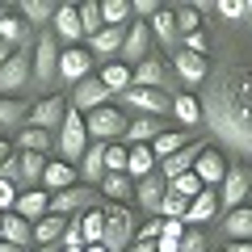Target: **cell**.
Listing matches in <instances>:
<instances>
[{
    "label": "cell",
    "instance_id": "3",
    "mask_svg": "<svg viewBox=\"0 0 252 252\" xmlns=\"http://www.w3.org/2000/svg\"><path fill=\"white\" fill-rule=\"evenodd\" d=\"M84 126H89V135L97 139V143H118V139H126V118L118 105H101L93 109V114H84Z\"/></svg>",
    "mask_w": 252,
    "mask_h": 252
},
{
    "label": "cell",
    "instance_id": "38",
    "mask_svg": "<svg viewBox=\"0 0 252 252\" xmlns=\"http://www.w3.org/2000/svg\"><path fill=\"white\" fill-rule=\"evenodd\" d=\"M172 114L181 118V122L185 126H198L202 122V109H198V97H189V93H172Z\"/></svg>",
    "mask_w": 252,
    "mask_h": 252
},
{
    "label": "cell",
    "instance_id": "15",
    "mask_svg": "<svg viewBox=\"0 0 252 252\" xmlns=\"http://www.w3.org/2000/svg\"><path fill=\"white\" fill-rule=\"evenodd\" d=\"M122 101H126V105H135L139 118H160V114H168V105H172V97L152 93V89H135V84L122 93Z\"/></svg>",
    "mask_w": 252,
    "mask_h": 252
},
{
    "label": "cell",
    "instance_id": "60",
    "mask_svg": "<svg viewBox=\"0 0 252 252\" xmlns=\"http://www.w3.org/2000/svg\"><path fill=\"white\" fill-rule=\"evenodd\" d=\"M0 17H4V4H0Z\"/></svg>",
    "mask_w": 252,
    "mask_h": 252
},
{
    "label": "cell",
    "instance_id": "36",
    "mask_svg": "<svg viewBox=\"0 0 252 252\" xmlns=\"http://www.w3.org/2000/svg\"><path fill=\"white\" fill-rule=\"evenodd\" d=\"M80 172H84V181L105 177V143H89V152L80 156Z\"/></svg>",
    "mask_w": 252,
    "mask_h": 252
},
{
    "label": "cell",
    "instance_id": "49",
    "mask_svg": "<svg viewBox=\"0 0 252 252\" xmlns=\"http://www.w3.org/2000/svg\"><path fill=\"white\" fill-rule=\"evenodd\" d=\"M160 223H164V219H152V223L135 227V240H160Z\"/></svg>",
    "mask_w": 252,
    "mask_h": 252
},
{
    "label": "cell",
    "instance_id": "47",
    "mask_svg": "<svg viewBox=\"0 0 252 252\" xmlns=\"http://www.w3.org/2000/svg\"><path fill=\"white\" fill-rule=\"evenodd\" d=\"M105 172H126V147L105 143Z\"/></svg>",
    "mask_w": 252,
    "mask_h": 252
},
{
    "label": "cell",
    "instance_id": "23",
    "mask_svg": "<svg viewBox=\"0 0 252 252\" xmlns=\"http://www.w3.org/2000/svg\"><path fill=\"white\" fill-rule=\"evenodd\" d=\"M172 67H177V76L189 80V84H198V80L210 76V63L202 59V55H193V51H177V55H172Z\"/></svg>",
    "mask_w": 252,
    "mask_h": 252
},
{
    "label": "cell",
    "instance_id": "58",
    "mask_svg": "<svg viewBox=\"0 0 252 252\" xmlns=\"http://www.w3.org/2000/svg\"><path fill=\"white\" fill-rule=\"evenodd\" d=\"M38 252H55V248H38Z\"/></svg>",
    "mask_w": 252,
    "mask_h": 252
},
{
    "label": "cell",
    "instance_id": "9",
    "mask_svg": "<svg viewBox=\"0 0 252 252\" xmlns=\"http://www.w3.org/2000/svg\"><path fill=\"white\" fill-rule=\"evenodd\" d=\"M93 185H72V189H59L51 193V215H63V219H76L84 210H93Z\"/></svg>",
    "mask_w": 252,
    "mask_h": 252
},
{
    "label": "cell",
    "instance_id": "6",
    "mask_svg": "<svg viewBox=\"0 0 252 252\" xmlns=\"http://www.w3.org/2000/svg\"><path fill=\"white\" fill-rule=\"evenodd\" d=\"M59 147H63V156H67V164L80 160V156L89 152V126H84V114H76L72 105H67L63 126H59Z\"/></svg>",
    "mask_w": 252,
    "mask_h": 252
},
{
    "label": "cell",
    "instance_id": "50",
    "mask_svg": "<svg viewBox=\"0 0 252 252\" xmlns=\"http://www.w3.org/2000/svg\"><path fill=\"white\" fill-rule=\"evenodd\" d=\"M219 13H223V17H244V13H248V4H240V0H223V4H219Z\"/></svg>",
    "mask_w": 252,
    "mask_h": 252
},
{
    "label": "cell",
    "instance_id": "29",
    "mask_svg": "<svg viewBox=\"0 0 252 252\" xmlns=\"http://www.w3.org/2000/svg\"><path fill=\"white\" fill-rule=\"evenodd\" d=\"M13 164H17V181H26V185H42L46 156H34V152H17V156H13Z\"/></svg>",
    "mask_w": 252,
    "mask_h": 252
},
{
    "label": "cell",
    "instance_id": "11",
    "mask_svg": "<svg viewBox=\"0 0 252 252\" xmlns=\"http://www.w3.org/2000/svg\"><path fill=\"white\" fill-rule=\"evenodd\" d=\"M63 114H67V101H63V97H42L38 105H30L26 126H38V130L51 135L55 126H63Z\"/></svg>",
    "mask_w": 252,
    "mask_h": 252
},
{
    "label": "cell",
    "instance_id": "19",
    "mask_svg": "<svg viewBox=\"0 0 252 252\" xmlns=\"http://www.w3.org/2000/svg\"><path fill=\"white\" fill-rule=\"evenodd\" d=\"M164 193H168V181H164L160 172H152V177L135 181V202H139V206H143V210H160Z\"/></svg>",
    "mask_w": 252,
    "mask_h": 252
},
{
    "label": "cell",
    "instance_id": "51",
    "mask_svg": "<svg viewBox=\"0 0 252 252\" xmlns=\"http://www.w3.org/2000/svg\"><path fill=\"white\" fill-rule=\"evenodd\" d=\"M185 42H189L185 51H193V55H202V59H206V46H210V42H206V34H202V30H198V34H189Z\"/></svg>",
    "mask_w": 252,
    "mask_h": 252
},
{
    "label": "cell",
    "instance_id": "20",
    "mask_svg": "<svg viewBox=\"0 0 252 252\" xmlns=\"http://www.w3.org/2000/svg\"><path fill=\"white\" fill-rule=\"evenodd\" d=\"M72 185H76V164L46 160V168H42V189L46 193H59V189H72Z\"/></svg>",
    "mask_w": 252,
    "mask_h": 252
},
{
    "label": "cell",
    "instance_id": "42",
    "mask_svg": "<svg viewBox=\"0 0 252 252\" xmlns=\"http://www.w3.org/2000/svg\"><path fill=\"white\" fill-rule=\"evenodd\" d=\"M17 147H21V152H34V156H46L51 135H46V130H38V126H26V130L17 135Z\"/></svg>",
    "mask_w": 252,
    "mask_h": 252
},
{
    "label": "cell",
    "instance_id": "52",
    "mask_svg": "<svg viewBox=\"0 0 252 252\" xmlns=\"http://www.w3.org/2000/svg\"><path fill=\"white\" fill-rule=\"evenodd\" d=\"M223 252H252V244H240V240H231V244H227Z\"/></svg>",
    "mask_w": 252,
    "mask_h": 252
},
{
    "label": "cell",
    "instance_id": "25",
    "mask_svg": "<svg viewBox=\"0 0 252 252\" xmlns=\"http://www.w3.org/2000/svg\"><path fill=\"white\" fill-rule=\"evenodd\" d=\"M156 172V152L147 143H139V147H126V177L130 181H143V177H152Z\"/></svg>",
    "mask_w": 252,
    "mask_h": 252
},
{
    "label": "cell",
    "instance_id": "27",
    "mask_svg": "<svg viewBox=\"0 0 252 252\" xmlns=\"http://www.w3.org/2000/svg\"><path fill=\"white\" fill-rule=\"evenodd\" d=\"M164 130H168V126H164L160 118H135V122H126V139H130V147H139V143L152 147Z\"/></svg>",
    "mask_w": 252,
    "mask_h": 252
},
{
    "label": "cell",
    "instance_id": "17",
    "mask_svg": "<svg viewBox=\"0 0 252 252\" xmlns=\"http://www.w3.org/2000/svg\"><path fill=\"white\" fill-rule=\"evenodd\" d=\"M89 67H93V55L89 46H67V51H59V76L63 80H89Z\"/></svg>",
    "mask_w": 252,
    "mask_h": 252
},
{
    "label": "cell",
    "instance_id": "16",
    "mask_svg": "<svg viewBox=\"0 0 252 252\" xmlns=\"http://www.w3.org/2000/svg\"><path fill=\"white\" fill-rule=\"evenodd\" d=\"M101 105H109V93H105V84H101L97 76H89V80L76 84V93H72L76 114H93V109H101Z\"/></svg>",
    "mask_w": 252,
    "mask_h": 252
},
{
    "label": "cell",
    "instance_id": "59",
    "mask_svg": "<svg viewBox=\"0 0 252 252\" xmlns=\"http://www.w3.org/2000/svg\"><path fill=\"white\" fill-rule=\"evenodd\" d=\"M248 21H252V4H248Z\"/></svg>",
    "mask_w": 252,
    "mask_h": 252
},
{
    "label": "cell",
    "instance_id": "22",
    "mask_svg": "<svg viewBox=\"0 0 252 252\" xmlns=\"http://www.w3.org/2000/svg\"><path fill=\"white\" fill-rule=\"evenodd\" d=\"M63 231H67V219L46 210V215L34 223V244H38V248H55V244L63 240Z\"/></svg>",
    "mask_w": 252,
    "mask_h": 252
},
{
    "label": "cell",
    "instance_id": "39",
    "mask_svg": "<svg viewBox=\"0 0 252 252\" xmlns=\"http://www.w3.org/2000/svg\"><path fill=\"white\" fill-rule=\"evenodd\" d=\"M185 143H189V135H185V130H164V135L152 143V152H156V164H160V160H168V156H177Z\"/></svg>",
    "mask_w": 252,
    "mask_h": 252
},
{
    "label": "cell",
    "instance_id": "44",
    "mask_svg": "<svg viewBox=\"0 0 252 252\" xmlns=\"http://www.w3.org/2000/svg\"><path fill=\"white\" fill-rule=\"evenodd\" d=\"M185 210H189V198H181V193H164V202H160V215L164 219H181V223H185Z\"/></svg>",
    "mask_w": 252,
    "mask_h": 252
},
{
    "label": "cell",
    "instance_id": "45",
    "mask_svg": "<svg viewBox=\"0 0 252 252\" xmlns=\"http://www.w3.org/2000/svg\"><path fill=\"white\" fill-rule=\"evenodd\" d=\"M168 189H172V193H181V198H189V202H193V198H198V193H202V181L193 177V172H185V177L168 181Z\"/></svg>",
    "mask_w": 252,
    "mask_h": 252
},
{
    "label": "cell",
    "instance_id": "54",
    "mask_svg": "<svg viewBox=\"0 0 252 252\" xmlns=\"http://www.w3.org/2000/svg\"><path fill=\"white\" fill-rule=\"evenodd\" d=\"M9 55H13V51H9V46H4V42H0V63H4V59H9Z\"/></svg>",
    "mask_w": 252,
    "mask_h": 252
},
{
    "label": "cell",
    "instance_id": "5",
    "mask_svg": "<svg viewBox=\"0 0 252 252\" xmlns=\"http://www.w3.org/2000/svg\"><path fill=\"white\" fill-rule=\"evenodd\" d=\"M248 189H252V168H248L244 160L227 164V177H223V185H219V206H227V210L244 206Z\"/></svg>",
    "mask_w": 252,
    "mask_h": 252
},
{
    "label": "cell",
    "instance_id": "21",
    "mask_svg": "<svg viewBox=\"0 0 252 252\" xmlns=\"http://www.w3.org/2000/svg\"><path fill=\"white\" fill-rule=\"evenodd\" d=\"M46 210H51V193H46V189H30V193H17V206H13V215H21L26 223H38Z\"/></svg>",
    "mask_w": 252,
    "mask_h": 252
},
{
    "label": "cell",
    "instance_id": "57",
    "mask_svg": "<svg viewBox=\"0 0 252 252\" xmlns=\"http://www.w3.org/2000/svg\"><path fill=\"white\" fill-rule=\"evenodd\" d=\"M59 252H84V248H59Z\"/></svg>",
    "mask_w": 252,
    "mask_h": 252
},
{
    "label": "cell",
    "instance_id": "24",
    "mask_svg": "<svg viewBox=\"0 0 252 252\" xmlns=\"http://www.w3.org/2000/svg\"><path fill=\"white\" fill-rule=\"evenodd\" d=\"M122 38H126V26H105L101 34L89 38V55H97V59H109V55L122 51Z\"/></svg>",
    "mask_w": 252,
    "mask_h": 252
},
{
    "label": "cell",
    "instance_id": "10",
    "mask_svg": "<svg viewBox=\"0 0 252 252\" xmlns=\"http://www.w3.org/2000/svg\"><path fill=\"white\" fill-rule=\"evenodd\" d=\"M34 76L42 84L59 76V38H55L51 30H42V38L34 42Z\"/></svg>",
    "mask_w": 252,
    "mask_h": 252
},
{
    "label": "cell",
    "instance_id": "33",
    "mask_svg": "<svg viewBox=\"0 0 252 252\" xmlns=\"http://www.w3.org/2000/svg\"><path fill=\"white\" fill-rule=\"evenodd\" d=\"M55 9H59V4H51V0H21L17 4V13H21L26 26H46V21L55 17Z\"/></svg>",
    "mask_w": 252,
    "mask_h": 252
},
{
    "label": "cell",
    "instance_id": "4",
    "mask_svg": "<svg viewBox=\"0 0 252 252\" xmlns=\"http://www.w3.org/2000/svg\"><path fill=\"white\" fill-rule=\"evenodd\" d=\"M30 76H34V55H30V51H13L9 59L0 63V97L21 93L30 84Z\"/></svg>",
    "mask_w": 252,
    "mask_h": 252
},
{
    "label": "cell",
    "instance_id": "1",
    "mask_svg": "<svg viewBox=\"0 0 252 252\" xmlns=\"http://www.w3.org/2000/svg\"><path fill=\"white\" fill-rule=\"evenodd\" d=\"M198 109L227 147L252 156V63L219 67L210 76V93H202Z\"/></svg>",
    "mask_w": 252,
    "mask_h": 252
},
{
    "label": "cell",
    "instance_id": "34",
    "mask_svg": "<svg viewBox=\"0 0 252 252\" xmlns=\"http://www.w3.org/2000/svg\"><path fill=\"white\" fill-rule=\"evenodd\" d=\"M26 21H21V13L17 9H4V17H0V42L4 46H17V42H26Z\"/></svg>",
    "mask_w": 252,
    "mask_h": 252
},
{
    "label": "cell",
    "instance_id": "35",
    "mask_svg": "<svg viewBox=\"0 0 252 252\" xmlns=\"http://www.w3.org/2000/svg\"><path fill=\"white\" fill-rule=\"evenodd\" d=\"M101 231H105V215H101V210H84L80 215V244L84 248H97Z\"/></svg>",
    "mask_w": 252,
    "mask_h": 252
},
{
    "label": "cell",
    "instance_id": "32",
    "mask_svg": "<svg viewBox=\"0 0 252 252\" xmlns=\"http://www.w3.org/2000/svg\"><path fill=\"white\" fill-rule=\"evenodd\" d=\"M147 30H152V38H160L168 51H177V38L181 34H177V21H172V9H160L152 21H147Z\"/></svg>",
    "mask_w": 252,
    "mask_h": 252
},
{
    "label": "cell",
    "instance_id": "2",
    "mask_svg": "<svg viewBox=\"0 0 252 252\" xmlns=\"http://www.w3.org/2000/svg\"><path fill=\"white\" fill-rule=\"evenodd\" d=\"M101 215H105L101 248H105V252H126L130 244H135V215H130V206H118V202H109Z\"/></svg>",
    "mask_w": 252,
    "mask_h": 252
},
{
    "label": "cell",
    "instance_id": "43",
    "mask_svg": "<svg viewBox=\"0 0 252 252\" xmlns=\"http://www.w3.org/2000/svg\"><path fill=\"white\" fill-rule=\"evenodd\" d=\"M130 21V0H101V26H126Z\"/></svg>",
    "mask_w": 252,
    "mask_h": 252
},
{
    "label": "cell",
    "instance_id": "37",
    "mask_svg": "<svg viewBox=\"0 0 252 252\" xmlns=\"http://www.w3.org/2000/svg\"><path fill=\"white\" fill-rule=\"evenodd\" d=\"M172 21H177V34L189 38V34L202 30V9L198 4H177V9H172Z\"/></svg>",
    "mask_w": 252,
    "mask_h": 252
},
{
    "label": "cell",
    "instance_id": "56",
    "mask_svg": "<svg viewBox=\"0 0 252 252\" xmlns=\"http://www.w3.org/2000/svg\"><path fill=\"white\" fill-rule=\"evenodd\" d=\"M84 252H105V248H101V244H97V248H84Z\"/></svg>",
    "mask_w": 252,
    "mask_h": 252
},
{
    "label": "cell",
    "instance_id": "41",
    "mask_svg": "<svg viewBox=\"0 0 252 252\" xmlns=\"http://www.w3.org/2000/svg\"><path fill=\"white\" fill-rule=\"evenodd\" d=\"M76 9H80V30H84V38H93V34H101V4L97 0H80V4H76Z\"/></svg>",
    "mask_w": 252,
    "mask_h": 252
},
{
    "label": "cell",
    "instance_id": "13",
    "mask_svg": "<svg viewBox=\"0 0 252 252\" xmlns=\"http://www.w3.org/2000/svg\"><path fill=\"white\" fill-rule=\"evenodd\" d=\"M51 34L59 38V42H67V46H80V38H84V30H80V9H76V4H59L55 17H51Z\"/></svg>",
    "mask_w": 252,
    "mask_h": 252
},
{
    "label": "cell",
    "instance_id": "12",
    "mask_svg": "<svg viewBox=\"0 0 252 252\" xmlns=\"http://www.w3.org/2000/svg\"><path fill=\"white\" fill-rule=\"evenodd\" d=\"M227 156L223 152H215V147L206 143V152L198 156V164H193V177L202 181V189H215V185H223V177H227Z\"/></svg>",
    "mask_w": 252,
    "mask_h": 252
},
{
    "label": "cell",
    "instance_id": "31",
    "mask_svg": "<svg viewBox=\"0 0 252 252\" xmlns=\"http://www.w3.org/2000/svg\"><path fill=\"white\" fill-rule=\"evenodd\" d=\"M97 80L105 84V93H118V97H122V93L130 89V67H126V63H118V59H109L105 67H101Z\"/></svg>",
    "mask_w": 252,
    "mask_h": 252
},
{
    "label": "cell",
    "instance_id": "55",
    "mask_svg": "<svg viewBox=\"0 0 252 252\" xmlns=\"http://www.w3.org/2000/svg\"><path fill=\"white\" fill-rule=\"evenodd\" d=\"M0 252H21V248H13V244H0Z\"/></svg>",
    "mask_w": 252,
    "mask_h": 252
},
{
    "label": "cell",
    "instance_id": "28",
    "mask_svg": "<svg viewBox=\"0 0 252 252\" xmlns=\"http://www.w3.org/2000/svg\"><path fill=\"white\" fill-rule=\"evenodd\" d=\"M101 193H105L109 202H118V206H126V202L135 198V181L126 177V172H105V177H101Z\"/></svg>",
    "mask_w": 252,
    "mask_h": 252
},
{
    "label": "cell",
    "instance_id": "53",
    "mask_svg": "<svg viewBox=\"0 0 252 252\" xmlns=\"http://www.w3.org/2000/svg\"><path fill=\"white\" fill-rule=\"evenodd\" d=\"M9 160H13V152H9V143L0 139V164H9Z\"/></svg>",
    "mask_w": 252,
    "mask_h": 252
},
{
    "label": "cell",
    "instance_id": "7",
    "mask_svg": "<svg viewBox=\"0 0 252 252\" xmlns=\"http://www.w3.org/2000/svg\"><path fill=\"white\" fill-rule=\"evenodd\" d=\"M130 84H135V89H152V93H164V97H168V93H172V67H168L164 59H152V55H147L139 67H130Z\"/></svg>",
    "mask_w": 252,
    "mask_h": 252
},
{
    "label": "cell",
    "instance_id": "46",
    "mask_svg": "<svg viewBox=\"0 0 252 252\" xmlns=\"http://www.w3.org/2000/svg\"><path fill=\"white\" fill-rule=\"evenodd\" d=\"M177 252H206V231H198V227H185V235H181Z\"/></svg>",
    "mask_w": 252,
    "mask_h": 252
},
{
    "label": "cell",
    "instance_id": "18",
    "mask_svg": "<svg viewBox=\"0 0 252 252\" xmlns=\"http://www.w3.org/2000/svg\"><path fill=\"white\" fill-rule=\"evenodd\" d=\"M0 244H13V248L26 252V244H34V223H26L21 215L4 210L0 215Z\"/></svg>",
    "mask_w": 252,
    "mask_h": 252
},
{
    "label": "cell",
    "instance_id": "26",
    "mask_svg": "<svg viewBox=\"0 0 252 252\" xmlns=\"http://www.w3.org/2000/svg\"><path fill=\"white\" fill-rule=\"evenodd\" d=\"M215 215H219V189H202L198 198L189 202V210H185V227H193V223H210Z\"/></svg>",
    "mask_w": 252,
    "mask_h": 252
},
{
    "label": "cell",
    "instance_id": "30",
    "mask_svg": "<svg viewBox=\"0 0 252 252\" xmlns=\"http://www.w3.org/2000/svg\"><path fill=\"white\" fill-rule=\"evenodd\" d=\"M227 235L231 240H240V244H252V206H235V210H227Z\"/></svg>",
    "mask_w": 252,
    "mask_h": 252
},
{
    "label": "cell",
    "instance_id": "14",
    "mask_svg": "<svg viewBox=\"0 0 252 252\" xmlns=\"http://www.w3.org/2000/svg\"><path fill=\"white\" fill-rule=\"evenodd\" d=\"M206 152V143H198V139H189L185 147H181L177 156H168V160H160V177L164 181H177L185 177V172H193V164H198V156Z\"/></svg>",
    "mask_w": 252,
    "mask_h": 252
},
{
    "label": "cell",
    "instance_id": "40",
    "mask_svg": "<svg viewBox=\"0 0 252 252\" xmlns=\"http://www.w3.org/2000/svg\"><path fill=\"white\" fill-rule=\"evenodd\" d=\"M30 118V105L17 97H0V126H26Z\"/></svg>",
    "mask_w": 252,
    "mask_h": 252
},
{
    "label": "cell",
    "instance_id": "8",
    "mask_svg": "<svg viewBox=\"0 0 252 252\" xmlns=\"http://www.w3.org/2000/svg\"><path fill=\"white\" fill-rule=\"evenodd\" d=\"M147 51H152V30H147V21H126V38H122V51H118V63L139 67L147 59Z\"/></svg>",
    "mask_w": 252,
    "mask_h": 252
},
{
    "label": "cell",
    "instance_id": "48",
    "mask_svg": "<svg viewBox=\"0 0 252 252\" xmlns=\"http://www.w3.org/2000/svg\"><path fill=\"white\" fill-rule=\"evenodd\" d=\"M13 206H17V185L13 181H0V215L13 210Z\"/></svg>",
    "mask_w": 252,
    "mask_h": 252
}]
</instances>
